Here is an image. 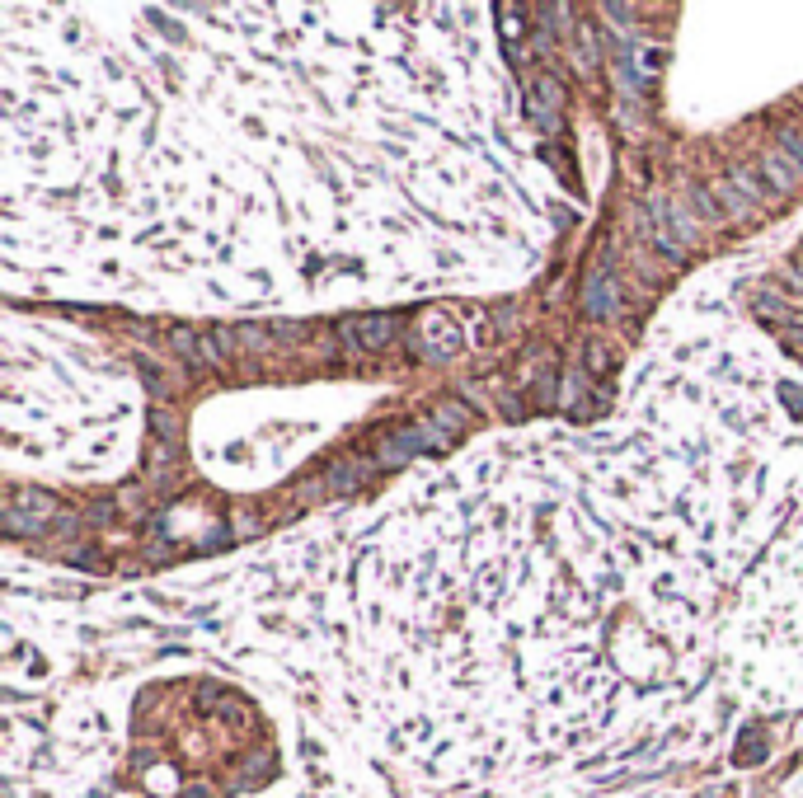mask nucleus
Instances as JSON below:
<instances>
[{
	"label": "nucleus",
	"instance_id": "obj_9",
	"mask_svg": "<svg viewBox=\"0 0 803 798\" xmlns=\"http://www.w3.org/2000/svg\"><path fill=\"white\" fill-rule=\"evenodd\" d=\"M170 343H174V353H184L188 362H202V338L193 334V329H174Z\"/></svg>",
	"mask_w": 803,
	"mask_h": 798
},
{
	"label": "nucleus",
	"instance_id": "obj_8",
	"mask_svg": "<svg viewBox=\"0 0 803 798\" xmlns=\"http://www.w3.org/2000/svg\"><path fill=\"white\" fill-rule=\"evenodd\" d=\"M714 198H724V202H728V216H747V212H752V202L742 198V193L728 184V179H719V184H714Z\"/></svg>",
	"mask_w": 803,
	"mask_h": 798
},
{
	"label": "nucleus",
	"instance_id": "obj_4",
	"mask_svg": "<svg viewBox=\"0 0 803 798\" xmlns=\"http://www.w3.org/2000/svg\"><path fill=\"white\" fill-rule=\"evenodd\" d=\"M752 310H757L761 320H771V324H789V334H794V324H803V310L789 306V301H780L775 292H757L752 296Z\"/></svg>",
	"mask_w": 803,
	"mask_h": 798
},
{
	"label": "nucleus",
	"instance_id": "obj_2",
	"mask_svg": "<svg viewBox=\"0 0 803 798\" xmlns=\"http://www.w3.org/2000/svg\"><path fill=\"white\" fill-rule=\"evenodd\" d=\"M343 334H348V343H357V348L376 353V348H386L390 338H395V320H390V315H367V320L343 324Z\"/></svg>",
	"mask_w": 803,
	"mask_h": 798
},
{
	"label": "nucleus",
	"instance_id": "obj_6",
	"mask_svg": "<svg viewBox=\"0 0 803 798\" xmlns=\"http://www.w3.org/2000/svg\"><path fill=\"white\" fill-rule=\"evenodd\" d=\"M728 184L738 188V193H742L747 202H752V207H757V202H766V198H775V193H771L766 184H761V179L752 174V169H733V179H728Z\"/></svg>",
	"mask_w": 803,
	"mask_h": 798
},
{
	"label": "nucleus",
	"instance_id": "obj_11",
	"mask_svg": "<svg viewBox=\"0 0 803 798\" xmlns=\"http://www.w3.org/2000/svg\"><path fill=\"white\" fill-rule=\"evenodd\" d=\"M691 202H695V212L705 216V221H714V216H719V207H714V198H710V188H691Z\"/></svg>",
	"mask_w": 803,
	"mask_h": 798
},
{
	"label": "nucleus",
	"instance_id": "obj_1",
	"mask_svg": "<svg viewBox=\"0 0 803 798\" xmlns=\"http://www.w3.org/2000/svg\"><path fill=\"white\" fill-rule=\"evenodd\" d=\"M649 221H653V240H658V249L663 254H681V249L691 245V226H686V216L681 212H672V202H653L649 207Z\"/></svg>",
	"mask_w": 803,
	"mask_h": 798
},
{
	"label": "nucleus",
	"instance_id": "obj_14",
	"mask_svg": "<svg viewBox=\"0 0 803 798\" xmlns=\"http://www.w3.org/2000/svg\"><path fill=\"white\" fill-rule=\"evenodd\" d=\"M785 348H789V353H799V357H803V329H794V334H785Z\"/></svg>",
	"mask_w": 803,
	"mask_h": 798
},
{
	"label": "nucleus",
	"instance_id": "obj_13",
	"mask_svg": "<svg viewBox=\"0 0 803 798\" xmlns=\"http://www.w3.org/2000/svg\"><path fill=\"white\" fill-rule=\"evenodd\" d=\"M785 404H789V409H794V414L803 418V390H799V385H785Z\"/></svg>",
	"mask_w": 803,
	"mask_h": 798
},
{
	"label": "nucleus",
	"instance_id": "obj_12",
	"mask_svg": "<svg viewBox=\"0 0 803 798\" xmlns=\"http://www.w3.org/2000/svg\"><path fill=\"white\" fill-rule=\"evenodd\" d=\"M780 151L799 165V174H803V137H794V132H780Z\"/></svg>",
	"mask_w": 803,
	"mask_h": 798
},
{
	"label": "nucleus",
	"instance_id": "obj_3",
	"mask_svg": "<svg viewBox=\"0 0 803 798\" xmlns=\"http://www.w3.org/2000/svg\"><path fill=\"white\" fill-rule=\"evenodd\" d=\"M761 174H766V188H771V193H794V188L803 184L799 165H794V160H789L780 146H775V151H766V160H761Z\"/></svg>",
	"mask_w": 803,
	"mask_h": 798
},
{
	"label": "nucleus",
	"instance_id": "obj_10",
	"mask_svg": "<svg viewBox=\"0 0 803 798\" xmlns=\"http://www.w3.org/2000/svg\"><path fill=\"white\" fill-rule=\"evenodd\" d=\"M587 310H592V315H611V282H592V292H587Z\"/></svg>",
	"mask_w": 803,
	"mask_h": 798
},
{
	"label": "nucleus",
	"instance_id": "obj_7",
	"mask_svg": "<svg viewBox=\"0 0 803 798\" xmlns=\"http://www.w3.org/2000/svg\"><path fill=\"white\" fill-rule=\"evenodd\" d=\"M555 104H559V85L550 76L536 80V118L541 123H555Z\"/></svg>",
	"mask_w": 803,
	"mask_h": 798
},
{
	"label": "nucleus",
	"instance_id": "obj_5",
	"mask_svg": "<svg viewBox=\"0 0 803 798\" xmlns=\"http://www.w3.org/2000/svg\"><path fill=\"white\" fill-rule=\"evenodd\" d=\"M423 338H428V353H437V357H451L456 348H461L456 324L442 320V315H428V324H423Z\"/></svg>",
	"mask_w": 803,
	"mask_h": 798
}]
</instances>
